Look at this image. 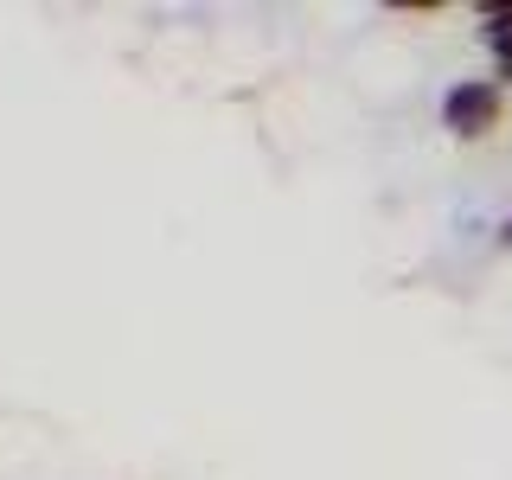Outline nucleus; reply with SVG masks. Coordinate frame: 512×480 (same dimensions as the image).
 Masks as SVG:
<instances>
[{"instance_id": "obj_2", "label": "nucleus", "mask_w": 512, "mask_h": 480, "mask_svg": "<svg viewBox=\"0 0 512 480\" xmlns=\"http://www.w3.org/2000/svg\"><path fill=\"white\" fill-rule=\"evenodd\" d=\"M480 39L500 64H512V7H480Z\"/></svg>"}, {"instance_id": "obj_1", "label": "nucleus", "mask_w": 512, "mask_h": 480, "mask_svg": "<svg viewBox=\"0 0 512 480\" xmlns=\"http://www.w3.org/2000/svg\"><path fill=\"white\" fill-rule=\"evenodd\" d=\"M506 84L500 77H455V84L442 90V128L455 141H487L493 128L506 122Z\"/></svg>"}, {"instance_id": "obj_3", "label": "nucleus", "mask_w": 512, "mask_h": 480, "mask_svg": "<svg viewBox=\"0 0 512 480\" xmlns=\"http://www.w3.org/2000/svg\"><path fill=\"white\" fill-rule=\"evenodd\" d=\"M493 237H500V244H506V250H512V212H506V218H500V231H493Z\"/></svg>"}, {"instance_id": "obj_4", "label": "nucleus", "mask_w": 512, "mask_h": 480, "mask_svg": "<svg viewBox=\"0 0 512 480\" xmlns=\"http://www.w3.org/2000/svg\"><path fill=\"white\" fill-rule=\"evenodd\" d=\"M500 84H506V96H512V64H500Z\"/></svg>"}]
</instances>
